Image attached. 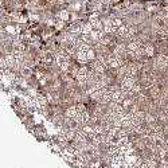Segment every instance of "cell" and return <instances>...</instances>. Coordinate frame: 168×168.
I'll use <instances>...</instances> for the list:
<instances>
[{
    "mask_svg": "<svg viewBox=\"0 0 168 168\" xmlns=\"http://www.w3.org/2000/svg\"><path fill=\"white\" fill-rule=\"evenodd\" d=\"M135 84H136L135 77H132V75H125L124 78H122V81H121V89L124 90V92H130L132 88L135 86Z\"/></svg>",
    "mask_w": 168,
    "mask_h": 168,
    "instance_id": "obj_1",
    "label": "cell"
},
{
    "mask_svg": "<svg viewBox=\"0 0 168 168\" xmlns=\"http://www.w3.org/2000/svg\"><path fill=\"white\" fill-rule=\"evenodd\" d=\"M149 93H151V97L153 99H156L160 97V89H159L157 85H152L151 88H149Z\"/></svg>",
    "mask_w": 168,
    "mask_h": 168,
    "instance_id": "obj_2",
    "label": "cell"
},
{
    "mask_svg": "<svg viewBox=\"0 0 168 168\" xmlns=\"http://www.w3.org/2000/svg\"><path fill=\"white\" fill-rule=\"evenodd\" d=\"M144 51H145V55L151 58V57H153V54H155V47H153V44L147 43V44H144Z\"/></svg>",
    "mask_w": 168,
    "mask_h": 168,
    "instance_id": "obj_3",
    "label": "cell"
},
{
    "mask_svg": "<svg viewBox=\"0 0 168 168\" xmlns=\"http://www.w3.org/2000/svg\"><path fill=\"white\" fill-rule=\"evenodd\" d=\"M78 115V110H77V106H71L66 110V116L70 117V119H75V116Z\"/></svg>",
    "mask_w": 168,
    "mask_h": 168,
    "instance_id": "obj_4",
    "label": "cell"
},
{
    "mask_svg": "<svg viewBox=\"0 0 168 168\" xmlns=\"http://www.w3.org/2000/svg\"><path fill=\"white\" fill-rule=\"evenodd\" d=\"M77 59H78L81 63H86L89 59H88V54L85 51H78L77 53Z\"/></svg>",
    "mask_w": 168,
    "mask_h": 168,
    "instance_id": "obj_5",
    "label": "cell"
},
{
    "mask_svg": "<svg viewBox=\"0 0 168 168\" xmlns=\"http://www.w3.org/2000/svg\"><path fill=\"white\" fill-rule=\"evenodd\" d=\"M93 31V26L92 23H86V24H82V33L81 34H85V35H90V33Z\"/></svg>",
    "mask_w": 168,
    "mask_h": 168,
    "instance_id": "obj_6",
    "label": "cell"
},
{
    "mask_svg": "<svg viewBox=\"0 0 168 168\" xmlns=\"http://www.w3.org/2000/svg\"><path fill=\"white\" fill-rule=\"evenodd\" d=\"M137 160H139L137 156H135V155H126V156H125V161H126V163H129L130 165L136 164V161H137Z\"/></svg>",
    "mask_w": 168,
    "mask_h": 168,
    "instance_id": "obj_7",
    "label": "cell"
},
{
    "mask_svg": "<svg viewBox=\"0 0 168 168\" xmlns=\"http://www.w3.org/2000/svg\"><path fill=\"white\" fill-rule=\"evenodd\" d=\"M144 121L147 122L148 125L149 124H153V122H156V116H153V115H151V113H148V115H145Z\"/></svg>",
    "mask_w": 168,
    "mask_h": 168,
    "instance_id": "obj_8",
    "label": "cell"
},
{
    "mask_svg": "<svg viewBox=\"0 0 168 168\" xmlns=\"http://www.w3.org/2000/svg\"><path fill=\"white\" fill-rule=\"evenodd\" d=\"M90 23L93 26V30H101L102 28V23L99 19H96V20H89Z\"/></svg>",
    "mask_w": 168,
    "mask_h": 168,
    "instance_id": "obj_9",
    "label": "cell"
},
{
    "mask_svg": "<svg viewBox=\"0 0 168 168\" xmlns=\"http://www.w3.org/2000/svg\"><path fill=\"white\" fill-rule=\"evenodd\" d=\"M58 16H59L61 20H67V19H69V11L63 10V11L59 12V15H58Z\"/></svg>",
    "mask_w": 168,
    "mask_h": 168,
    "instance_id": "obj_10",
    "label": "cell"
},
{
    "mask_svg": "<svg viewBox=\"0 0 168 168\" xmlns=\"http://www.w3.org/2000/svg\"><path fill=\"white\" fill-rule=\"evenodd\" d=\"M86 54H88V59H89V61H93L94 58H96V54H94V51H93L92 48H90V50H89V51L86 53Z\"/></svg>",
    "mask_w": 168,
    "mask_h": 168,
    "instance_id": "obj_11",
    "label": "cell"
},
{
    "mask_svg": "<svg viewBox=\"0 0 168 168\" xmlns=\"http://www.w3.org/2000/svg\"><path fill=\"white\" fill-rule=\"evenodd\" d=\"M90 168H99V163H93Z\"/></svg>",
    "mask_w": 168,
    "mask_h": 168,
    "instance_id": "obj_12",
    "label": "cell"
},
{
    "mask_svg": "<svg viewBox=\"0 0 168 168\" xmlns=\"http://www.w3.org/2000/svg\"><path fill=\"white\" fill-rule=\"evenodd\" d=\"M57 27H58V28H62V27H63V23H62V22H59V23L57 24Z\"/></svg>",
    "mask_w": 168,
    "mask_h": 168,
    "instance_id": "obj_13",
    "label": "cell"
}]
</instances>
